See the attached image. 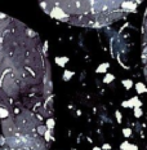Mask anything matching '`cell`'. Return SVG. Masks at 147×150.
I'll return each instance as SVG.
<instances>
[{
    "instance_id": "cell-7",
    "label": "cell",
    "mask_w": 147,
    "mask_h": 150,
    "mask_svg": "<svg viewBox=\"0 0 147 150\" xmlns=\"http://www.w3.org/2000/svg\"><path fill=\"white\" fill-rule=\"evenodd\" d=\"M8 117H9V110L0 106V118H1V119H7Z\"/></svg>"
},
{
    "instance_id": "cell-18",
    "label": "cell",
    "mask_w": 147,
    "mask_h": 150,
    "mask_svg": "<svg viewBox=\"0 0 147 150\" xmlns=\"http://www.w3.org/2000/svg\"><path fill=\"white\" fill-rule=\"evenodd\" d=\"M46 51H48V42H45L44 45H43V53L46 54Z\"/></svg>"
},
{
    "instance_id": "cell-20",
    "label": "cell",
    "mask_w": 147,
    "mask_h": 150,
    "mask_svg": "<svg viewBox=\"0 0 147 150\" xmlns=\"http://www.w3.org/2000/svg\"><path fill=\"white\" fill-rule=\"evenodd\" d=\"M102 149L103 150H110L111 149V146H110V144H104V145L102 146Z\"/></svg>"
},
{
    "instance_id": "cell-14",
    "label": "cell",
    "mask_w": 147,
    "mask_h": 150,
    "mask_svg": "<svg viewBox=\"0 0 147 150\" xmlns=\"http://www.w3.org/2000/svg\"><path fill=\"white\" fill-rule=\"evenodd\" d=\"M115 115H116V120H118L119 124H121V122H123V118H121V113L119 111V110H116L115 111Z\"/></svg>"
},
{
    "instance_id": "cell-19",
    "label": "cell",
    "mask_w": 147,
    "mask_h": 150,
    "mask_svg": "<svg viewBox=\"0 0 147 150\" xmlns=\"http://www.w3.org/2000/svg\"><path fill=\"white\" fill-rule=\"evenodd\" d=\"M128 145H129V142H128V141H125V142H123V144H121V148H120V149H121V150H125V148H127Z\"/></svg>"
},
{
    "instance_id": "cell-5",
    "label": "cell",
    "mask_w": 147,
    "mask_h": 150,
    "mask_svg": "<svg viewBox=\"0 0 147 150\" xmlns=\"http://www.w3.org/2000/svg\"><path fill=\"white\" fill-rule=\"evenodd\" d=\"M108 67H110V65H108V63H102V65H99V66L97 67V70H96V71H97L98 74H103V73H106V71H107V69H108Z\"/></svg>"
},
{
    "instance_id": "cell-6",
    "label": "cell",
    "mask_w": 147,
    "mask_h": 150,
    "mask_svg": "<svg viewBox=\"0 0 147 150\" xmlns=\"http://www.w3.org/2000/svg\"><path fill=\"white\" fill-rule=\"evenodd\" d=\"M54 126H56V120L53 119V118H48V119H46V122H45V127H46L48 129H53Z\"/></svg>"
},
{
    "instance_id": "cell-8",
    "label": "cell",
    "mask_w": 147,
    "mask_h": 150,
    "mask_svg": "<svg viewBox=\"0 0 147 150\" xmlns=\"http://www.w3.org/2000/svg\"><path fill=\"white\" fill-rule=\"evenodd\" d=\"M74 75H75V71H70V70H65V73H63V80H65V82L70 80V79L72 78Z\"/></svg>"
},
{
    "instance_id": "cell-4",
    "label": "cell",
    "mask_w": 147,
    "mask_h": 150,
    "mask_svg": "<svg viewBox=\"0 0 147 150\" xmlns=\"http://www.w3.org/2000/svg\"><path fill=\"white\" fill-rule=\"evenodd\" d=\"M135 91H137V93L138 94H141V93H145V92H147V88H146V86L143 84V83H137L135 84Z\"/></svg>"
},
{
    "instance_id": "cell-3",
    "label": "cell",
    "mask_w": 147,
    "mask_h": 150,
    "mask_svg": "<svg viewBox=\"0 0 147 150\" xmlns=\"http://www.w3.org/2000/svg\"><path fill=\"white\" fill-rule=\"evenodd\" d=\"M56 61V63L61 66V67H63V66H66V63L69 62V57H66V56H62V57H56L54 58Z\"/></svg>"
},
{
    "instance_id": "cell-13",
    "label": "cell",
    "mask_w": 147,
    "mask_h": 150,
    "mask_svg": "<svg viewBox=\"0 0 147 150\" xmlns=\"http://www.w3.org/2000/svg\"><path fill=\"white\" fill-rule=\"evenodd\" d=\"M123 135H124V137H130L132 129L130 128H123Z\"/></svg>"
},
{
    "instance_id": "cell-10",
    "label": "cell",
    "mask_w": 147,
    "mask_h": 150,
    "mask_svg": "<svg viewBox=\"0 0 147 150\" xmlns=\"http://www.w3.org/2000/svg\"><path fill=\"white\" fill-rule=\"evenodd\" d=\"M114 79H115V75H112V74H106V75H104V78H103V83L108 84V83H111Z\"/></svg>"
},
{
    "instance_id": "cell-9",
    "label": "cell",
    "mask_w": 147,
    "mask_h": 150,
    "mask_svg": "<svg viewBox=\"0 0 147 150\" xmlns=\"http://www.w3.org/2000/svg\"><path fill=\"white\" fill-rule=\"evenodd\" d=\"M121 84L124 86V88H127V89H130L133 87V82L130 80V79H124V80H121Z\"/></svg>"
},
{
    "instance_id": "cell-1",
    "label": "cell",
    "mask_w": 147,
    "mask_h": 150,
    "mask_svg": "<svg viewBox=\"0 0 147 150\" xmlns=\"http://www.w3.org/2000/svg\"><path fill=\"white\" fill-rule=\"evenodd\" d=\"M48 14L50 16V17H53V18H56V19H59V21H67L69 19V16L66 14L59 7H57V5H53L48 11Z\"/></svg>"
},
{
    "instance_id": "cell-11",
    "label": "cell",
    "mask_w": 147,
    "mask_h": 150,
    "mask_svg": "<svg viewBox=\"0 0 147 150\" xmlns=\"http://www.w3.org/2000/svg\"><path fill=\"white\" fill-rule=\"evenodd\" d=\"M46 129H48V128H46L45 126H41V124H39V126L36 127V131H38V133H39V135H44Z\"/></svg>"
},
{
    "instance_id": "cell-15",
    "label": "cell",
    "mask_w": 147,
    "mask_h": 150,
    "mask_svg": "<svg viewBox=\"0 0 147 150\" xmlns=\"http://www.w3.org/2000/svg\"><path fill=\"white\" fill-rule=\"evenodd\" d=\"M44 137H45V140H46V141H49V140L52 138V136H50V129H46V131H45Z\"/></svg>"
},
{
    "instance_id": "cell-17",
    "label": "cell",
    "mask_w": 147,
    "mask_h": 150,
    "mask_svg": "<svg viewBox=\"0 0 147 150\" xmlns=\"http://www.w3.org/2000/svg\"><path fill=\"white\" fill-rule=\"evenodd\" d=\"M5 144H7V138L3 137V136H0V146H3V145H5Z\"/></svg>"
},
{
    "instance_id": "cell-21",
    "label": "cell",
    "mask_w": 147,
    "mask_h": 150,
    "mask_svg": "<svg viewBox=\"0 0 147 150\" xmlns=\"http://www.w3.org/2000/svg\"><path fill=\"white\" fill-rule=\"evenodd\" d=\"M93 150H101V148H93Z\"/></svg>"
},
{
    "instance_id": "cell-2",
    "label": "cell",
    "mask_w": 147,
    "mask_h": 150,
    "mask_svg": "<svg viewBox=\"0 0 147 150\" xmlns=\"http://www.w3.org/2000/svg\"><path fill=\"white\" fill-rule=\"evenodd\" d=\"M121 105H123V107H141L142 106V101L138 100V97L134 96L129 101H123Z\"/></svg>"
},
{
    "instance_id": "cell-22",
    "label": "cell",
    "mask_w": 147,
    "mask_h": 150,
    "mask_svg": "<svg viewBox=\"0 0 147 150\" xmlns=\"http://www.w3.org/2000/svg\"><path fill=\"white\" fill-rule=\"evenodd\" d=\"M74 150H75V149H74Z\"/></svg>"
},
{
    "instance_id": "cell-16",
    "label": "cell",
    "mask_w": 147,
    "mask_h": 150,
    "mask_svg": "<svg viewBox=\"0 0 147 150\" xmlns=\"http://www.w3.org/2000/svg\"><path fill=\"white\" fill-rule=\"evenodd\" d=\"M125 150H138V148H137L135 145H130V144H129V145L125 148Z\"/></svg>"
},
{
    "instance_id": "cell-12",
    "label": "cell",
    "mask_w": 147,
    "mask_h": 150,
    "mask_svg": "<svg viewBox=\"0 0 147 150\" xmlns=\"http://www.w3.org/2000/svg\"><path fill=\"white\" fill-rule=\"evenodd\" d=\"M142 114H143V111H142L141 107H134V117L135 118H141Z\"/></svg>"
}]
</instances>
